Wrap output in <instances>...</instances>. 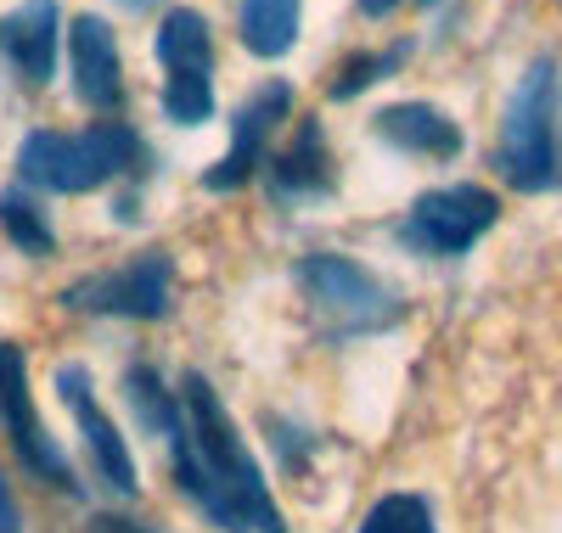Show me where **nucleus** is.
<instances>
[{
	"label": "nucleus",
	"instance_id": "1",
	"mask_svg": "<svg viewBox=\"0 0 562 533\" xmlns=\"http://www.w3.org/2000/svg\"><path fill=\"white\" fill-rule=\"evenodd\" d=\"M180 399H186V427H192V461L175 466V477L198 500V511L209 522H220L225 533H288V517L270 500L265 472H259L254 450L243 444L225 399L209 387V376L192 371Z\"/></svg>",
	"mask_w": 562,
	"mask_h": 533
},
{
	"label": "nucleus",
	"instance_id": "2",
	"mask_svg": "<svg viewBox=\"0 0 562 533\" xmlns=\"http://www.w3.org/2000/svg\"><path fill=\"white\" fill-rule=\"evenodd\" d=\"M130 158H135L130 124H97V129H85V135L34 129L23 147H18V174L34 180V185H45V191H97Z\"/></svg>",
	"mask_w": 562,
	"mask_h": 533
},
{
	"label": "nucleus",
	"instance_id": "3",
	"mask_svg": "<svg viewBox=\"0 0 562 533\" xmlns=\"http://www.w3.org/2000/svg\"><path fill=\"white\" fill-rule=\"evenodd\" d=\"M551 102H557V63L535 57L518 79L501 118V169L518 191L557 185V147H551Z\"/></svg>",
	"mask_w": 562,
	"mask_h": 533
},
{
	"label": "nucleus",
	"instance_id": "4",
	"mask_svg": "<svg viewBox=\"0 0 562 533\" xmlns=\"http://www.w3.org/2000/svg\"><path fill=\"white\" fill-rule=\"evenodd\" d=\"M501 219V197L484 185H439V191H422V197L411 203L400 236L405 248L428 253V259H456L467 253L473 241Z\"/></svg>",
	"mask_w": 562,
	"mask_h": 533
},
{
	"label": "nucleus",
	"instance_id": "5",
	"mask_svg": "<svg viewBox=\"0 0 562 533\" xmlns=\"http://www.w3.org/2000/svg\"><path fill=\"white\" fill-rule=\"evenodd\" d=\"M299 281H304V293L315 298V309H321V315H333V320L349 326V331L389 326V320L400 315V298H394L366 264H355V259L310 253V259L299 264Z\"/></svg>",
	"mask_w": 562,
	"mask_h": 533
},
{
	"label": "nucleus",
	"instance_id": "6",
	"mask_svg": "<svg viewBox=\"0 0 562 533\" xmlns=\"http://www.w3.org/2000/svg\"><path fill=\"white\" fill-rule=\"evenodd\" d=\"M68 309L85 315H124V320H164L169 315V259L164 253H140L124 270L85 275L63 293Z\"/></svg>",
	"mask_w": 562,
	"mask_h": 533
},
{
	"label": "nucleus",
	"instance_id": "7",
	"mask_svg": "<svg viewBox=\"0 0 562 533\" xmlns=\"http://www.w3.org/2000/svg\"><path fill=\"white\" fill-rule=\"evenodd\" d=\"M57 394H63V405L74 410L79 439H85L90 461H97L102 483H108V489H119V495H135V489H140V477H135V455H130V444H124L119 421L102 410L97 387H90V371H85V365H57Z\"/></svg>",
	"mask_w": 562,
	"mask_h": 533
},
{
	"label": "nucleus",
	"instance_id": "8",
	"mask_svg": "<svg viewBox=\"0 0 562 533\" xmlns=\"http://www.w3.org/2000/svg\"><path fill=\"white\" fill-rule=\"evenodd\" d=\"M0 410H7V427H12V444L23 455V466L57 489H74V472L63 461V450L52 444V432L40 427L34 416V399H29V371H23V354L12 343H0Z\"/></svg>",
	"mask_w": 562,
	"mask_h": 533
},
{
	"label": "nucleus",
	"instance_id": "9",
	"mask_svg": "<svg viewBox=\"0 0 562 533\" xmlns=\"http://www.w3.org/2000/svg\"><path fill=\"white\" fill-rule=\"evenodd\" d=\"M288 107H293V84H288V79H265L248 102H243L237 124H231V152L203 174V185H209V191H237V185L259 169L265 140L276 135L281 118H288Z\"/></svg>",
	"mask_w": 562,
	"mask_h": 533
},
{
	"label": "nucleus",
	"instance_id": "10",
	"mask_svg": "<svg viewBox=\"0 0 562 533\" xmlns=\"http://www.w3.org/2000/svg\"><path fill=\"white\" fill-rule=\"evenodd\" d=\"M68 68H74V95L97 113H113L124 102V68H119V39L108 18H74L68 29Z\"/></svg>",
	"mask_w": 562,
	"mask_h": 533
},
{
	"label": "nucleus",
	"instance_id": "11",
	"mask_svg": "<svg viewBox=\"0 0 562 533\" xmlns=\"http://www.w3.org/2000/svg\"><path fill=\"white\" fill-rule=\"evenodd\" d=\"M0 52L23 84H45L57 68V0H23L0 18Z\"/></svg>",
	"mask_w": 562,
	"mask_h": 533
},
{
	"label": "nucleus",
	"instance_id": "12",
	"mask_svg": "<svg viewBox=\"0 0 562 533\" xmlns=\"http://www.w3.org/2000/svg\"><path fill=\"white\" fill-rule=\"evenodd\" d=\"M371 129H378V140H389L400 152H416V158H456L461 152V124L428 102H394L371 118Z\"/></svg>",
	"mask_w": 562,
	"mask_h": 533
},
{
	"label": "nucleus",
	"instance_id": "13",
	"mask_svg": "<svg viewBox=\"0 0 562 533\" xmlns=\"http://www.w3.org/2000/svg\"><path fill=\"white\" fill-rule=\"evenodd\" d=\"M158 63H164V73H192V79L214 73V34H209L203 12L175 7L158 23Z\"/></svg>",
	"mask_w": 562,
	"mask_h": 533
},
{
	"label": "nucleus",
	"instance_id": "14",
	"mask_svg": "<svg viewBox=\"0 0 562 533\" xmlns=\"http://www.w3.org/2000/svg\"><path fill=\"white\" fill-rule=\"evenodd\" d=\"M299 12H304V0H243L237 7L243 45L254 57H288L299 39Z\"/></svg>",
	"mask_w": 562,
	"mask_h": 533
},
{
	"label": "nucleus",
	"instance_id": "15",
	"mask_svg": "<svg viewBox=\"0 0 562 533\" xmlns=\"http://www.w3.org/2000/svg\"><path fill=\"white\" fill-rule=\"evenodd\" d=\"M333 185V174H326V147H321V129L315 118H304V135L293 140V152L276 158V191L281 197H321V191Z\"/></svg>",
	"mask_w": 562,
	"mask_h": 533
},
{
	"label": "nucleus",
	"instance_id": "16",
	"mask_svg": "<svg viewBox=\"0 0 562 533\" xmlns=\"http://www.w3.org/2000/svg\"><path fill=\"white\" fill-rule=\"evenodd\" d=\"M0 225H7V236L18 241L23 253H34V259H45L57 248L52 219H45V208L34 197H23V191H7V197H0Z\"/></svg>",
	"mask_w": 562,
	"mask_h": 533
},
{
	"label": "nucleus",
	"instance_id": "17",
	"mask_svg": "<svg viewBox=\"0 0 562 533\" xmlns=\"http://www.w3.org/2000/svg\"><path fill=\"white\" fill-rule=\"evenodd\" d=\"M360 533H439V528H434V511L422 495H383L366 511Z\"/></svg>",
	"mask_w": 562,
	"mask_h": 533
},
{
	"label": "nucleus",
	"instance_id": "18",
	"mask_svg": "<svg viewBox=\"0 0 562 533\" xmlns=\"http://www.w3.org/2000/svg\"><path fill=\"white\" fill-rule=\"evenodd\" d=\"M164 113L175 118V124H203L209 113H214V84L209 79H192V73H169L164 79Z\"/></svg>",
	"mask_w": 562,
	"mask_h": 533
},
{
	"label": "nucleus",
	"instance_id": "19",
	"mask_svg": "<svg viewBox=\"0 0 562 533\" xmlns=\"http://www.w3.org/2000/svg\"><path fill=\"white\" fill-rule=\"evenodd\" d=\"M400 63H405V45H394V52H371V57H349L338 68V79H333V95H338V102H349V95L371 90L383 73H394Z\"/></svg>",
	"mask_w": 562,
	"mask_h": 533
},
{
	"label": "nucleus",
	"instance_id": "20",
	"mask_svg": "<svg viewBox=\"0 0 562 533\" xmlns=\"http://www.w3.org/2000/svg\"><path fill=\"white\" fill-rule=\"evenodd\" d=\"M85 533H153V528H140V522H124V517H90Z\"/></svg>",
	"mask_w": 562,
	"mask_h": 533
},
{
	"label": "nucleus",
	"instance_id": "21",
	"mask_svg": "<svg viewBox=\"0 0 562 533\" xmlns=\"http://www.w3.org/2000/svg\"><path fill=\"white\" fill-rule=\"evenodd\" d=\"M0 533H23V517H18V506L7 495V483H0Z\"/></svg>",
	"mask_w": 562,
	"mask_h": 533
},
{
	"label": "nucleus",
	"instance_id": "22",
	"mask_svg": "<svg viewBox=\"0 0 562 533\" xmlns=\"http://www.w3.org/2000/svg\"><path fill=\"white\" fill-rule=\"evenodd\" d=\"M360 12L366 18H383V12H394V0H360Z\"/></svg>",
	"mask_w": 562,
	"mask_h": 533
},
{
	"label": "nucleus",
	"instance_id": "23",
	"mask_svg": "<svg viewBox=\"0 0 562 533\" xmlns=\"http://www.w3.org/2000/svg\"><path fill=\"white\" fill-rule=\"evenodd\" d=\"M124 7H147V0H124Z\"/></svg>",
	"mask_w": 562,
	"mask_h": 533
}]
</instances>
